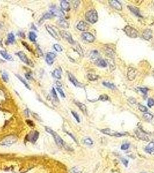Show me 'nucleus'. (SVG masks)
<instances>
[{"label": "nucleus", "mask_w": 154, "mask_h": 173, "mask_svg": "<svg viewBox=\"0 0 154 173\" xmlns=\"http://www.w3.org/2000/svg\"><path fill=\"white\" fill-rule=\"evenodd\" d=\"M60 34L61 37H63V38L64 39L67 40L70 43H74V41L73 37H72L71 34L69 33V32L65 31H61L60 32Z\"/></svg>", "instance_id": "nucleus-7"}, {"label": "nucleus", "mask_w": 154, "mask_h": 173, "mask_svg": "<svg viewBox=\"0 0 154 173\" xmlns=\"http://www.w3.org/2000/svg\"><path fill=\"white\" fill-rule=\"evenodd\" d=\"M38 132L35 131L34 132H31L29 135H28L27 136V138L29 141L32 142V143H35L37 141L38 138Z\"/></svg>", "instance_id": "nucleus-11"}, {"label": "nucleus", "mask_w": 154, "mask_h": 173, "mask_svg": "<svg viewBox=\"0 0 154 173\" xmlns=\"http://www.w3.org/2000/svg\"><path fill=\"white\" fill-rule=\"evenodd\" d=\"M139 110H140L141 111H142V112H145L147 111V107L145 106H142V105H139Z\"/></svg>", "instance_id": "nucleus-44"}, {"label": "nucleus", "mask_w": 154, "mask_h": 173, "mask_svg": "<svg viewBox=\"0 0 154 173\" xmlns=\"http://www.w3.org/2000/svg\"><path fill=\"white\" fill-rule=\"evenodd\" d=\"M53 47L56 51H57V52H61L62 50H63L62 49V47L59 45H58V44H55L53 45Z\"/></svg>", "instance_id": "nucleus-38"}, {"label": "nucleus", "mask_w": 154, "mask_h": 173, "mask_svg": "<svg viewBox=\"0 0 154 173\" xmlns=\"http://www.w3.org/2000/svg\"><path fill=\"white\" fill-rule=\"evenodd\" d=\"M83 143L87 146H92L93 144V140L90 138H86L83 140Z\"/></svg>", "instance_id": "nucleus-33"}, {"label": "nucleus", "mask_w": 154, "mask_h": 173, "mask_svg": "<svg viewBox=\"0 0 154 173\" xmlns=\"http://www.w3.org/2000/svg\"><path fill=\"white\" fill-rule=\"evenodd\" d=\"M45 130H46L47 133H50V135H52L53 136L54 139L55 140V142L56 143L57 146L59 147H62L64 146V141L62 140V138L59 136V135H58L57 133H56L55 132H54L53 130H52L51 129L47 128V127H45Z\"/></svg>", "instance_id": "nucleus-2"}, {"label": "nucleus", "mask_w": 154, "mask_h": 173, "mask_svg": "<svg viewBox=\"0 0 154 173\" xmlns=\"http://www.w3.org/2000/svg\"><path fill=\"white\" fill-rule=\"evenodd\" d=\"M72 114L73 115V116L74 118H75V120H77V121L79 123V122H80V119H79V115H78V114L76 112H75V111H72Z\"/></svg>", "instance_id": "nucleus-41"}, {"label": "nucleus", "mask_w": 154, "mask_h": 173, "mask_svg": "<svg viewBox=\"0 0 154 173\" xmlns=\"http://www.w3.org/2000/svg\"><path fill=\"white\" fill-rule=\"evenodd\" d=\"M88 78L89 80L91 81H94L98 79L99 78V76H96V75L91 74V73H89V74H88Z\"/></svg>", "instance_id": "nucleus-32"}, {"label": "nucleus", "mask_w": 154, "mask_h": 173, "mask_svg": "<svg viewBox=\"0 0 154 173\" xmlns=\"http://www.w3.org/2000/svg\"><path fill=\"white\" fill-rule=\"evenodd\" d=\"M103 84L105 86L109 88H111V89L115 88V86L113 84H112V83H110L109 82H103Z\"/></svg>", "instance_id": "nucleus-36"}, {"label": "nucleus", "mask_w": 154, "mask_h": 173, "mask_svg": "<svg viewBox=\"0 0 154 173\" xmlns=\"http://www.w3.org/2000/svg\"><path fill=\"white\" fill-rule=\"evenodd\" d=\"M143 118L145 120L147 121H150L151 120H152L154 118L153 115H152L150 113V112H146V113H144L143 114Z\"/></svg>", "instance_id": "nucleus-26"}, {"label": "nucleus", "mask_w": 154, "mask_h": 173, "mask_svg": "<svg viewBox=\"0 0 154 173\" xmlns=\"http://www.w3.org/2000/svg\"><path fill=\"white\" fill-rule=\"evenodd\" d=\"M121 161H122L123 164H124V166H125V167H127V166H128V163H129V161L127 160L124 159V158H122V159H121Z\"/></svg>", "instance_id": "nucleus-48"}, {"label": "nucleus", "mask_w": 154, "mask_h": 173, "mask_svg": "<svg viewBox=\"0 0 154 173\" xmlns=\"http://www.w3.org/2000/svg\"><path fill=\"white\" fill-rule=\"evenodd\" d=\"M96 63L97 66H101V67H106L107 66V62H106L104 60H102V59L97 60L96 62Z\"/></svg>", "instance_id": "nucleus-27"}, {"label": "nucleus", "mask_w": 154, "mask_h": 173, "mask_svg": "<svg viewBox=\"0 0 154 173\" xmlns=\"http://www.w3.org/2000/svg\"><path fill=\"white\" fill-rule=\"evenodd\" d=\"M85 18H86V20L91 23L94 24L96 22H97L98 20L97 12L94 9L88 11L85 14Z\"/></svg>", "instance_id": "nucleus-1"}, {"label": "nucleus", "mask_w": 154, "mask_h": 173, "mask_svg": "<svg viewBox=\"0 0 154 173\" xmlns=\"http://www.w3.org/2000/svg\"><path fill=\"white\" fill-rule=\"evenodd\" d=\"M101 132L105 135H108L110 136L117 137H120L125 136L126 135V133H120V132L111 130L110 129H104L101 130Z\"/></svg>", "instance_id": "nucleus-3"}, {"label": "nucleus", "mask_w": 154, "mask_h": 173, "mask_svg": "<svg viewBox=\"0 0 154 173\" xmlns=\"http://www.w3.org/2000/svg\"><path fill=\"white\" fill-rule=\"evenodd\" d=\"M132 100H130V99H129V101H130V102L131 103H132V104H134V103H135L136 102V101L135 99H134V98H130Z\"/></svg>", "instance_id": "nucleus-51"}, {"label": "nucleus", "mask_w": 154, "mask_h": 173, "mask_svg": "<svg viewBox=\"0 0 154 173\" xmlns=\"http://www.w3.org/2000/svg\"><path fill=\"white\" fill-rule=\"evenodd\" d=\"M22 44H23V45L24 46H26V47H27V48L28 49H29V50H30V47H29V46H28V45H27V43H26V42H22Z\"/></svg>", "instance_id": "nucleus-52"}, {"label": "nucleus", "mask_w": 154, "mask_h": 173, "mask_svg": "<svg viewBox=\"0 0 154 173\" xmlns=\"http://www.w3.org/2000/svg\"><path fill=\"white\" fill-rule=\"evenodd\" d=\"M52 96H53V98L55 99V100L56 101H57V102H59V98H58V97H57V94H56V92L55 88L52 89Z\"/></svg>", "instance_id": "nucleus-39"}, {"label": "nucleus", "mask_w": 154, "mask_h": 173, "mask_svg": "<svg viewBox=\"0 0 154 173\" xmlns=\"http://www.w3.org/2000/svg\"><path fill=\"white\" fill-rule=\"evenodd\" d=\"M16 139L14 137H8L5 138L4 140H3L0 143V145L2 146L10 147L12 146V144H14L15 143H16Z\"/></svg>", "instance_id": "nucleus-5"}, {"label": "nucleus", "mask_w": 154, "mask_h": 173, "mask_svg": "<svg viewBox=\"0 0 154 173\" xmlns=\"http://www.w3.org/2000/svg\"><path fill=\"white\" fill-rule=\"evenodd\" d=\"M137 74V71L133 67H129L127 70V77L129 80L132 81L134 80Z\"/></svg>", "instance_id": "nucleus-6"}, {"label": "nucleus", "mask_w": 154, "mask_h": 173, "mask_svg": "<svg viewBox=\"0 0 154 173\" xmlns=\"http://www.w3.org/2000/svg\"><path fill=\"white\" fill-rule=\"evenodd\" d=\"M53 14H52L51 13H46L44 14V15L42 16V19H41V20H40V23L41 22V21L42 22H44V20H46V19H50V18H52V17H53Z\"/></svg>", "instance_id": "nucleus-30"}, {"label": "nucleus", "mask_w": 154, "mask_h": 173, "mask_svg": "<svg viewBox=\"0 0 154 173\" xmlns=\"http://www.w3.org/2000/svg\"><path fill=\"white\" fill-rule=\"evenodd\" d=\"M2 78L3 79V80L4 81H5V82H8V74L5 72L3 73L2 74Z\"/></svg>", "instance_id": "nucleus-42"}, {"label": "nucleus", "mask_w": 154, "mask_h": 173, "mask_svg": "<svg viewBox=\"0 0 154 173\" xmlns=\"http://www.w3.org/2000/svg\"><path fill=\"white\" fill-rule=\"evenodd\" d=\"M57 24L58 25L61 27L62 28H67L69 27V24H68V22L67 21H65L64 19H63V18H61L57 22Z\"/></svg>", "instance_id": "nucleus-20"}, {"label": "nucleus", "mask_w": 154, "mask_h": 173, "mask_svg": "<svg viewBox=\"0 0 154 173\" xmlns=\"http://www.w3.org/2000/svg\"><path fill=\"white\" fill-rule=\"evenodd\" d=\"M129 148V144L126 143V144H123L122 145V146H121V149L122 150H126L128 149Z\"/></svg>", "instance_id": "nucleus-45"}, {"label": "nucleus", "mask_w": 154, "mask_h": 173, "mask_svg": "<svg viewBox=\"0 0 154 173\" xmlns=\"http://www.w3.org/2000/svg\"><path fill=\"white\" fill-rule=\"evenodd\" d=\"M75 103H76L77 105L78 106V107L80 109V110H81L83 113L85 114H86V112H87V109H86V106H85L84 104L82 103L79 102H76Z\"/></svg>", "instance_id": "nucleus-24"}, {"label": "nucleus", "mask_w": 154, "mask_h": 173, "mask_svg": "<svg viewBox=\"0 0 154 173\" xmlns=\"http://www.w3.org/2000/svg\"><path fill=\"white\" fill-rule=\"evenodd\" d=\"M53 75L56 79H61V71L59 69H55L53 72Z\"/></svg>", "instance_id": "nucleus-29"}, {"label": "nucleus", "mask_w": 154, "mask_h": 173, "mask_svg": "<svg viewBox=\"0 0 154 173\" xmlns=\"http://www.w3.org/2000/svg\"><path fill=\"white\" fill-rule=\"evenodd\" d=\"M1 44H2V40L0 39V45H1Z\"/></svg>", "instance_id": "nucleus-53"}, {"label": "nucleus", "mask_w": 154, "mask_h": 173, "mask_svg": "<svg viewBox=\"0 0 154 173\" xmlns=\"http://www.w3.org/2000/svg\"><path fill=\"white\" fill-rule=\"evenodd\" d=\"M136 133L137 134V136L139 138H140L141 140H145V141H148L149 138L148 136H147L146 134L145 133V132L141 131V130H137L136 132Z\"/></svg>", "instance_id": "nucleus-16"}, {"label": "nucleus", "mask_w": 154, "mask_h": 173, "mask_svg": "<svg viewBox=\"0 0 154 173\" xmlns=\"http://www.w3.org/2000/svg\"><path fill=\"white\" fill-rule=\"evenodd\" d=\"M82 37L83 39L89 42H94L95 39L94 36L92 34L89 33V32H83V33L82 34Z\"/></svg>", "instance_id": "nucleus-14"}, {"label": "nucleus", "mask_w": 154, "mask_h": 173, "mask_svg": "<svg viewBox=\"0 0 154 173\" xmlns=\"http://www.w3.org/2000/svg\"><path fill=\"white\" fill-rule=\"evenodd\" d=\"M123 31L128 37H132V38H136L138 37V32H137V30L130 26L126 25V27H124Z\"/></svg>", "instance_id": "nucleus-4"}, {"label": "nucleus", "mask_w": 154, "mask_h": 173, "mask_svg": "<svg viewBox=\"0 0 154 173\" xmlns=\"http://www.w3.org/2000/svg\"><path fill=\"white\" fill-rule=\"evenodd\" d=\"M56 56V55L55 53H53V52H48L46 55V61L47 64L49 65L53 64Z\"/></svg>", "instance_id": "nucleus-9"}, {"label": "nucleus", "mask_w": 154, "mask_h": 173, "mask_svg": "<svg viewBox=\"0 0 154 173\" xmlns=\"http://www.w3.org/2000/svg\"><path fill=\"white\" fill-rule=\"evenodd\" d=\"M99 100H102V101H106L108 99V97L107 95L104 94V95H101L99 97Z\"/></svg>", "instance_id": "nucleus-40"}, {"label": "nucleus", "mask_w": 154, "mask_h": 173, "mask_svg": "<svg viewBox=\"0 0 154 173\" xmlns=\"http://www.w3.org/2000/svg\"><path fill=\"white\" fill-rule=\"evenodd\" d=\"M106 54L110 57H113L114 55V52L113 51L112 49H111L110 48H107L106 50Z\"/></svg>", "instance_id": "nucleus-35"}, {"label": "nucleus", "mask_w": 154, "mask_h": 173, "mask_svg": "<svg viewBox=\"0 0 154 173\" xmlns=\"http://www.w3.org/2000/svg\"><path fill=\"white\" fill-rule=\"evenodd\" d=\"M25 76H26V78L27 80H31L32 79L31 75L30 73H26V74H25Z\"/></svg>", "instance_id": "nucleus-49"}, {"label": "nucleus", "mask_w": 154, "mask_h": 173, "mask_svg": "<svg viewBox=\"0 0 154 173\" xmlns=\"http://www.w3.org/2000/svg\"><path fill=\"white\" fill-rule=\"evenodd\" d=\"M154 105V100L152 98H150L148 101V106L150 107H152Z\"/></svg>", "instance_id": "nucleus-43"}, {"label": "nucleus", "mask_w": 154, "mask_h": 173, "mask_svg": "<svg viewBox=\"0 0 154 173\" xmlns=\"http://www.w3.org/2000/svg\"><path fill=\"white\" fill-rule=\"evenodd\" d=\"M77 28L79 30L81 31H87L89 29V25L86 22H83V21H81V22H80L78 24Z\"/></svg>", "instance_id": "nucleus-15"}, {"label": "nucleus", "mask_w": 154, "mask_h": 173, "mask_svg": "<svg viewBox=\"0 0 154 173\" xmlns=\"http://www.w3.org/2000/svg\"><path fill=\"white\" fill-rule=\"evenodd\" d=\"M57 90L58 91V92H59V94L60 95V96H61L62 97H63V98H65V95H64V93L63 92V91L62 90V89L60 88L59 87H57Z\"/></svg>", "instance_id": "nucleus-46"}, {"label": "nucleus", "mask_w": 154, "mask_h": 173, "mask_svg": "<svg viewBox=\"0 0 154 173\" xmlns=\"http://www.w3.org/2000/svg\"><path fill=\"white\" fill-rule=\"evenodd\" d=\"M98 55H99V53H98V51H96V50H94V51H93L91 52L90 57H91L92 59H95V58H97Z\"/></svg>", "instance_id": "nucleus-37"}, {"label": "nucleus", "mask_w": 154, "mask_h": 173, "mask_svg": "<svg viewBox=\"0 0 154 173\" xmlns=\"http://www.w3.org/2000/svg\"><path fill=\"white\" fill-rule=\"evenodd\" d=\"M36 37H37V35H36V34L34 32H30V34H29V38H30L31 41L35 42L36 40Z\"/></svg>", "instance_id": "nucleus-34"}, {"label": "nucleus", "mask_w": 154, "mask_h": 173, "mask_svg": "<svg viewBox=\"0 0 154 173\" xmlns=\"http://www.w3.org/2000/svg\"><path fill=\"white\" fill-rule=\"evenodd\" d=\"M0 54L2 55V57L5 59L8 60V61H13V58L12 55L8 54L4 50H1L0 51Z\"/></svg>", "instance_id": "nucleus-23"}, {"label": "nucleus", "mask_w": 154, "mask_h": 173, "mask_svg": "<svg viewBox=\"0 0 154 173\" xmlns=\"http://www.w3.org/2000/svg\"><path fill=\"white\" fill-rule=\"evenodd\" d=\"M8 42L9 43H13L15 42V36L12 33H9L8 35Z\"/></svg>", "instance_id": "nucleus-31"}, {"label": "nucleus", "mask_w": 154, "mask_h": 173, "mask_svg": "<svg viewBox=\"0 0 154 173\" xmlns=\"http://www.w3.org/2000/svg\"><path fill=\"white\" fill-rule=\"evenodd\" d=\"M83 171V169L81 167H78V166H76L72 168L70 170L71 173H82Z\"/></svg>", "instance_id": "nucleus-25"}, {"label": "nucleus", "mask_w": 154, "mask_h": 173, "mask_svg": "<svg viewBox=\"0 0 154 173\" xmlns=\"http://www.w3.org/2000/svg\"><path fill=\"white\" fill-rule=\"evenodd\" d=\"M60 6L62 9L65 11H68L70 9L69 2L67 1H62L60 2Z\"/></svg>", "instance_id": "nucleus-22"}, {"label": "nucleus", "mask_w": 154, "mask_h": 173, "mask_svg": "<svg viewBox=\"0 0 154 173\" xmlns=\"http://www.w3.org/2000/svg\"><path fill=\"white\" fill-rule=\"evenodd\" d=\"M68 79H69L70 81L75 86H81V84L80 83L78 82V81L77 80L76 78L73 76L71 73H68Z\"/></svg>", "instance_id": "nucleus-17"}, {"label": "nucleus", "mask_w": 154, "mask_h": 173, "mask_svg": "<svg viewBox=\"0 0 154 173\" xmlns=\"http://www.w3.org/2000/svg\"><path fill=\"white\" fill-rule=\"evenodd\" d=\"M17 55H18V57H19V58L21 60V61L23 62L24 63H25L27 65H30L31 61L29 60L27 55H26V54L24 53L23 51H19L18 53H17Z\"/></svg>", "instance_id": "nucleus-10"}, {"label": "nucleus", "mask_w": 154, "mask_h": 173, "mask_svg": "<svg viewBox=\"0 0 154 173\" xmlns=\"http://www.w3.org/2000/svg\"><path fill=\"white\" fill-rule=\"evenodd\" d=\"M109 4L114 9H117L118 11H121L122 9V5L118 1H116V0H110L109 1Z\"/></svg>", "instance_id": "nucleus-13"}, {"label": "nucleus", "mask_w": 154, "mask_h": 173, "mask_svg": "<svg viewBox=\"0 0 154 173\" xmlns=\"http://www.w3.org/2000/svg\"><path fill=\"white\" fill-rule=\"evenodd\" d=\"M50 13L53 14V16H57V17H62L64 16V13L63 11H62L61 9H59V8H57L56 6H54L53 7L51 8V9H50Z\"/></svg>", "instance_id": "nucleus-8"}, {"label": "nucleus", "mask_w": 154, "mask_h": 173, "mask_svg": "<svg viewBox=\"0 0 154 173\" xmlns=\"http://www.w3.org/2000/svg\"><path fill=\"white\" fill-rule=\"evenodd\" d=\"M128 8L130 9V11L133 13H134L136 16L139 17H142V16L140 14V11L139 10V8L135 7L134 6H128Z\"/></svg>", "instance_id": "nucleus-19"}, {"label": "nucleus", "mask_w": 154, "mask_h": 173, "mask_svg": "<svg viewBox=\"0 0 154 173\" xmlns=\"http://www.w3.org/2000/svg\"><path fill=\"white\" fill-rule=\"evenodd\" d=\"M142 37L144 39L150 40L152 37V31L150 29H147L142 32Z\"/></svg>", "instance_id": "nucleus-18"}, {"label": "nucleus", "mask_w": 154, "mask_h": 173, "mask_svg": "<svg viewBox=\"0 0 154 173\" xmlns=\"http://www.w3.org/2000/svg\"><path fill=\"white\" fill-rule=\"evenodd\" d=\"M45 28H46V29L47 31L49 32V34L50 35L53 37V38H55V39H57V40L59 39V35H57L56 32L54 30V29L51 27V26H50L49 25H46L45 26Z\"/></svg>", "instance_id": "nucleus-12"}, {"label": "nucleus", "mask_w": 154, "mask_h": 173, "mask_svg": "<svg viewBox=\"0 0 154 173\" xmlns=\"http://www.w3.org/2000/svg\"><path fill=\"white\" fill-rule=\"evenodd\" d=\"M15 75H16V76L18 78V79L20 80L21 82H22V83H23V84L24 85V86H26V88H28L29 89H30V86H29V84H28V83H27V82H26V81H25V80H24V79H23L22 77H21L19 74H15Z\"/></svg>", "instance_id": "nucleus-28"}, {"label": "nucleus", "mask_w": 154, "mask_h": 173, "mask_svg": "<svg viewBox=\"0 0 154 173\" xmlns=\"http://www.w3.org/2000/svg\"><path fill=\"white\" fill-rule=\"evenodd\" d=\"M27 123L29 124V125L31 126H33L34 125V124H33V122L31 121H30V120H27Z\"/></svg>", "instance_id": "nucleus-50"}, {"label": "nucleus", "mask_w": 154, "mask_h": 173, "mask_svg": "<svg viewBox=\"0 0 154 173\" xmlns=\"http://www.w3.org/2000/svg\"><path fill=\"white\" fill-rule=\"evenodd\" d=\"M139 89H140L141 92H142V94L144 95H146L148 91V89L146 88H139Z\"/></svg>", "instance_id": "nucleus-47"}, {"label": "nucleus", "mask_w": 154, "mask_h": 173, "mask_svg": "<svg viewBox=\"0 0 154 173\" xmlns=\"http://www.w3.org/2000/svg\"><path fill=\"white\" fill-rule=\"evenodd\" d=\"M145 151L147 153H151L154 151V141L150 142L145 148Z\"/></svg>", "instance_id": "nucleus-21"}]
</instances>
